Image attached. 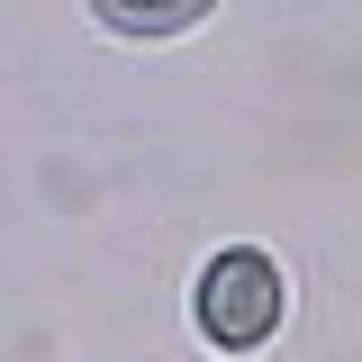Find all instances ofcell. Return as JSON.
<instances>
[{
  "mask_svg": "<svg viewBox=\"0 0 362 362\" xmlns=\"http://www.w3.org/2000/svg\"><path fill=\"white\" fill-rule=\"evenodd\" d=\"M281 272H272V254H218V263L199 272V335L209 344H226V354H254L272 326H281Z\"/></svg>",
  "mask_w": 362,
  "mask_h": 362,
  "instance_id": "obj_1",
  "label": "cell"
},
{
  "mask_svg": "<svg viewBox=\"0 0 362 362\" xmlns=\"http://www.w3.org/2000/svg\"><path fill=\"white\" fill-rule=\"evenodd\" d=\"M90 9H100L118 37H181V28H190V18H209L218 0H90Z\"/></svg>",
  "mask_w": 362,
  "mask_h": 362,
  "instance_id": "obj_2",
  "label": "cell"
}]
</instances>
